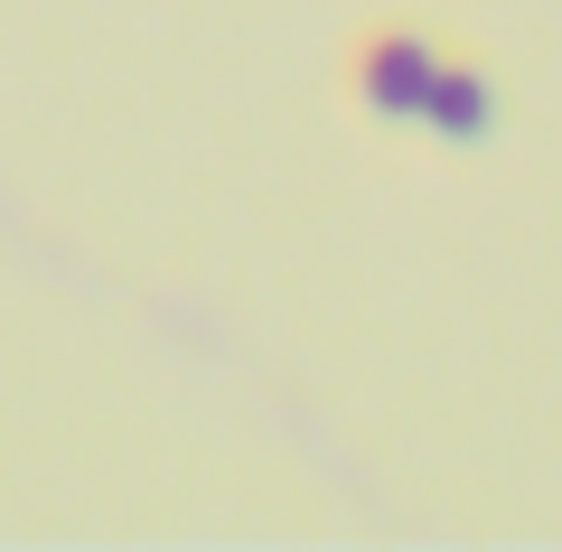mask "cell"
I'll return each instance as SVG.
<instances>
[{
	"label": "cell",
	"mask_w": 562,
	"mask_h": 552,
	"mask_svg": "<svg viewBox=\"0 0 562 552\" xmlns=\"http://www.w3.org/2000/svg\"><path fill=\"white\" fill-rule=\"evenodd\" d=\"M431 76H441V66H431V47H422V38H403V29H384V38L357 57V94L375 103V113H394V122H403V113H422Z\"/></svg>",
	"instance_id": "obj_1"
},
{
	"label": "cell",
	"mask_w": 562,
	"mask_h": 552,
	"mask_svg": "<svg viewBox=\"0 0 562 552\" xmlns=\"http://www.w3.org/2000/svg\"><path fill=\"white\" fill-rule=\"evenodd\" d=\"M487 113H497V94H487V76H431V94H422V122L431 132H450V140H479L487 132Z\"/></svg>",
	"instance_id": "obj_2"
}]
</instances>
